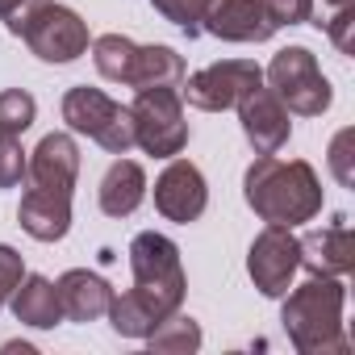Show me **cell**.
<instances>
[{
	"label": "cell",
	"mask_w": 355,
	"mask_h": 355,
	"mask_svg": "<svg viewBox=\"0 0 355 355\" xmlns=\"http://www.w3.org/2000/svg\"><path fill=\"white\" fill-rule=\"evenodd\" d=\"M130 268H134V288L125 297H113L109 318L113 330L125 338H146L163 318H171L184 301V268H180V247L171 239L146 230L130 243Z\"/></svg>",
	"instance_id": "obj_1"
},
{
	"label": "cell",
	"mask_w": 355,
	"mask_h": 355,
	"mask_svg": "<svg viewBox=\"0 0 355 355\" xmlns=\"http://www.w3.org/2000/svg\"><path fill=\"white\" fill-rule=\"evenodd\" d=\"M247 205L268 226H301L322 209V184L309 163L259 155L247 167Z\"/></svg>",
	"instance_id": "obj_2"
},
{
	"label": "cell",
	"mask_w": 355,
	"mask_h": 355,
	"mask_svg": "<svg viewBox=\"0 0 355 355\" xmlns=\"http://www.w3.org/2000/svg\"><path fill=\"white\" fill-rule=\"evenodd\" d=\"M338 313H343V284L313 276L309 284L293 288L284 301V330L297 343V351L313 355V351H347L343 334H338Z\"/></svg>",
	"instance_id": "obj_3"
},
{
	"label": "cell",
	"mask_w": 355,
	"mask_h": 355,
	"mask_svg": "<svg viewBox=\"0 0 355 355\" xmlns=\"http://www.w3.org/2000/svg\"><path fill=\"white\" fill-rule=\"evenodd\" d=\"M9 30L17 38H26V46L46 59V63H71L88 51V26L63 9V5H34V9H21Z\"/></svg>",
	"instance_id": "obj_4"
},
{
	"label": "cell",
	"mask_w": 355,
	"mask_h": 355,
	"mask_svg": "<svg viewBox=\"0 0 355 355\" xmlns=\"http://www.w3.org/2000/svg\"><path fill=\"white\" fill-rule=\"evenodd\" d=\"M130 117H134V146H142L155 159H175L189 146V121L175 88H142Z\"/></svg>",
	"instance_id": "obj_5"
},
{
	"label": "cell",
	"mask_w": 355,
	"mask_h": 355,
	"mask_svg": "<svg viewBox=\"0 0 355 355\" xmlns=\"http://www.w3.org/2000/svg\"><path fill=\"white\" fill-rule=\"evenodd\" d=\"M268 84L280 96V105H288L301 117H318L330 109V80L318 71V59L305 46L276 51V59L268 67Z\"/></svg>",
	"instance_id": "obj_6"
},
{
	"label": "cell",
	"mask_w": 355,
	"mask_h": 355,
	"mask_svg": "<svg viewBox=\"0 0 355 355\" xmlns=\"http://www.w3.org/2000/svg\"><path fill=\"white\" fill-rule=\"evenodd\" d=\"M63 121L92 142H101L113 155H125L134 146V117L117 101H109L101 88H71L63 96Z\"/></svg>",
	"instance_id": "obj_7"
},
{
	"label": "cell",
	"mask_w": 355,
	"mask_h": 355,
	"mask_svg": "<svg viewBox=\"0 0 355 355\" xmlns=\"http://www.w3.org/2000/svg\"><path fill=\"white\" fill-rule=\"evenodd\" d=\"M259 84H263V71H259L251 59H226V63H214V67H205V71L180 80L189 105H193V109H205V113L239 109L243 96H251Z\"/></svg>",
	"instance_id": "obj_8"
},
{
	"label": "cell",
	"mask_w": 355,
	"mask_h": 355,
	"mask_svg": "<svg viewBox=\"0 0 355 355\" xmlns=\"http://www.w3.org/2000/svg\"><path fill=\"white\" fill-rule=\"evenodd\" d=\"M297 263H301V243L288 234V226H268L251 243L247 272H251V280L263 297H284L288 284H293Z\"/></svg>",
	"instance_id": "obj_9"
},
{
	"label": "cell",
	"mask_w": 355,
	"mask_h": 355,
	"mask_svg": "<svg viewBox=\"0 0 355 355\" xmlns=\"http://www.w3.org/2000/svg\"><path fill=\"white\" fill-rule=\"evenodd\" d=\"M209 205V189H205V175L197 163L189 159H171L167 171L155 180V209L167 218V222H197Z\"/></svg>",
	"instance_id": "obj_10"
},
{
	"label": "cell",
	"mask_w": 355,
	"mask_h": 355,
	"mask_svg": "<svg viewBox=\"0 0 355 355\" xmlns=\"http://www.w3.org/2000/svg\"><path fill=\"white\" fill-rule=\"evenodd\" d=\"M201 30H209L222 42H268L280 26L263 13L259 0H214Z\"/></svg>",
	"instance_id": "obj_11"
},
{
	"label": "cell",
	"mask_w": 355,
	"mask_h": 355,
	"mask_svg": "<svg viewBox=\"0 0 355 355\" xmlns=\"http://www.w3.org/2000/svg\"><path fill=\"white\" fill-rule=\"evenodd\" d=\"M239 117H243V134H247V142L259 150V155H276L284 142H288V113H284V105H280V96L272 92V88H255L251 96H243V105H239Z\"/></svg>",
	"instance_id": "obj_12"
},
{
	"label": "cell",
	"mask_w": 355,
	"mask_h": 355,
	"mask_svg": "<svg viewBox=\"0 0 355 355\" xmlns=\"http://www.w3.org/2000/svg\"><path fill=\"white\" fill-rule=\"evenodd\" d=\"M30 171V189H51V193H67L76 189V171H80V150L71 142V134H46L34 150V159L26 163Z\"/></svg>",
	"instance_id": "obj_13"
},
{
	"label": "cell",
	"mask_w": 355,
	"mask_h": 355,
	"mask_svg": "<svg viewBox=\"0 0 355 355\" xmlns=\"http://www.w3.org/2000/svg\"><path fill=\"white\" fill-rule=\"evenodd\" d=\"M297 243H301V263L313 276H347L355 268V239H351L347 218H338L334 226L313 230V234H305Z\"/></svg>",
	"instance_id": "obj_14"
},
{
	"label": "cell",
	"mask_w": 355,
	"mask_h": 355,
	"mask_svg": "<svg viewBox=\"0 0 355 355\" xmlns=\"http://www.w3.org/2000/svg\"><path fill=\"white\" fill-rule=\"evenodd\" d=\"M17 222L30 239L38 243H59L71 230V197L67 193H51V189H26Z\"/></svg>",
	"instance_id": "obj_15"
},
{
	"label": "cell",
	"mask_w": 355,
	"mask_h": 355,
	"mask_svg": "<svg viewBox=\"0 0 355 355\" xmlns=\"http://www.w3.org/2000/svg\"><path fill=\"white\" fill-rule=\"evenodd\" d=\"M55 288H59L63 318H71V322H96V318H105L109 305H113V288L105 284V276L84 272V268L63 272Z\"/></svg>",
	"instance_id": "obj_16"
},
{
	"label": "cell",
	"mask_w": 355,
	"mask_h": 355,
	"mask_svg": "<svg viewBox=\"0 0 355 355\" xmlns=\"http://www.w3.org/2000/svg\"><path fill=\"white\" fill-rule=\"evenodd\" d=\"M146 197V175L134 159H117L101 180V209L109 218H130Z\"/></svg>",
	"instance_id": "obj_17"
},
{
	"label": "cell",
	"mask_w": 355,
	"mask_h": 355,
	"mask_svg": "<svg viewBox=\"0 0 355 355\" xmlns=\"http://www.w3.org/2000/svg\"><path fill=\"white\" fill-rule=\"evenodd\" d=\"M13 313L26 326H59L63 322V305H59V288L46 276H21V284L13 288Z\"/></svg>",
	"instance_id": "obj_18"
},
{
	"label": "cell",
	"mask_w": 355,
	"mask_h": 355,
	"mask_svg": "<svg viewBox=\"0 0 355 355\" xmlns=\"http://www.w3.org/2000/svg\"><path fill=\"white\" fill-rule=\"evenodd\" d=\"M184 80V59L175 55L171 46H138L125 84L130 88H180Z\"/></svg>",
	"instance_id": "obj_19"
},
{
	"label": "cell",
	"mask_w": 355,
	"mask_h": 355,
	"mask_svg": "<svg viewBox=\"0 0 355 355\" xmlns=\"http://www.w3.org/2000/svg\"><path fill=\"white\" fill-rule=\"evenodd\" d=\"M134 42L130 38H121V34H101L96 42H92V59H96V71L105 76V80H117V84H125V76H130V63H134Z\"/></svg>",
	"instance_id": "obj_20"
},
{
	"label": "cell",
	"mask_w": 355,
	"mask_h": 355,
	"mask_svg": "<svg viewBox=\"0 0 355 355\" xmlns=\"http://www.w3.org/2000/svg\"><path fill=\"white\" fill-rule=\"evenodd\" d=\"M146 338H150L155 351H197V347H201V326H197L193 318H184V313H171V318H163Z\"/></svg>",
	"instance_id": "obj_21"
},
{
	"label": "cell",
	"mask_w": 355,
	"mask_h": 355,
	"mask_svg": "<svg viewBox=\"0 0 355 355\" xmlns=\"http://www.w3.org/2000/svg\"><path fill=\"white\" fill-rule=\"evenodd\" d=\"M38 117V101L26 92V88H9L0 92V134H26Z\"/></svg>",
	"instance_id": "obj_22"
},
{
	"label": "cell",
	"mask_w": 355,
	"mask_h": 355,
	"mask_svg": "<svg viewBox=\"0 0 355 355\" xmlns=\"http://www.w3.org/2000/svg\"><path fill=\"white\" fill-rule=\"evenodd\" d=\"M155 9H159L171 26H180V30L193 38V34H201V21H205V13L214 9V0H155Z\"/></svg>",
	"instance_id": "obj_23"
},
{
	"label": "cell",
	"mask_w": 355,
	"mask_h": 355,
	"mask_svg": "<svg viewBox=\"0 0 355 355\" xmlns=\"http://www.w3.org/2000/svg\"><path fill=\"white\" fill-rule=\"evenodd\" d=\"M26 175V150L13 134H0V189H13L21 184Z\"/></svg>",
	"instance_id": "obj_24"
},
{
	"label": "cell",
	"mask_w": 355,
	"mask_h": 355,
	"mask_svg": "<svg viewBox=\"0 0 355 355\" xmlns=\"http://www.w3.org/2000/svg\"><path fill=\"white\" fill-rule=\"evenodd\" d=\"M276 26H301L313 17V0H259Z\"/></svg>",
	"instance_id": "obj_25"
},
{
	"label": "cell",
	"mask_w": 355,
	"mask_h": 355,
	"mask_svg": "<svg viewBox=\"0 0 355 355\" xmlns=\"http://www.w3.org/2000/svg\"><path fill=\"white\" fill-rule=\"evenodd\" d=\"M21 276H26L21 255H17L13 247H0V301H9V297H13V288L21 284Z\"/></svg>",
	"instance_id": "obj_26"
},
{
	"label": "cell",
	"mask_w": 355,
	"mask_h": 355,
	"mask_svg": "<svg viewBox=\"0 0 355 355\" xmlns=\"http://www.w3.org/2000/svg\"><path fill=\"white\" fill-rule=\"evenodd\" d=\"M351 26H355V9H351V5H338V17L326 26L330 38L338 42V51H347V55H351Z\"/></svg>",
	"instance_id": "obj_27"
},
{
	"label": "cell",
	"mask_w": 355,
	"mask_h": 355,
	"mask_svg": "<svg viewBox=\"0 0 355 355\" xmlns=\"http://www.w3.org/2000/svg\"><path fill=\"white\" fill-rule=\"evenodd\" d=\"M347 146H351V130H343V134L334 138V146H330V167H334V175H338L343 184H351V180H355L351 167H347V159H351V155H347Z\"/></svg>",
	"instance_id": "obj_28"
},
{
	"label": "cell",
	"mask_w": 355,
	"mask_h": 355,
	"mask_svg": "<svg viewBox=\"0 0 355 355\" xmlns=\"http://www.w3.org/2000/svg\"><path fill=\"white\" fill-rule=\"evenodd\" d=\"M26 5H30V0H0V21H13Z\"/></svg>",
	"instance_id": "obj_29"
}]
</instances>
